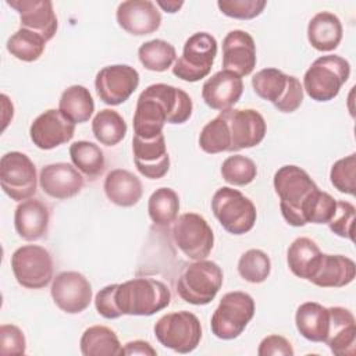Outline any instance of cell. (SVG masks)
<instances>
[{"label": "cell", "instance_id": "obj_31", "mask_svg": "<svg viewBox=\"0 0 356 356\" xmlns=\"http://www.w3.org/2000/svg\"><path fill=\"white\" fill-rule=\"evenodd\" d=\"M83 356H121L122 346L117 334L106 325L86 328L79 341Z\"/></svg>", "mask_w": 356, "mask_h": 356}, {"label": "cell", "instance_id": "obj_42", "mask_svg": "<svg viewBox=\"0 0 356 356\" xmlns=\"http://www.w3.org/2000/svg\"><path fill=\"white\" fill-rule=\"evenodd\" d=\"M217 6L220 11L235 19H252L259 17L267 1L264 0H218Z\"/></svg>", "mask_w": 356, "mask_h": 356}, {"label": "cell", "instance_id": "obj_37", "mask_svg": "<svg viewBox=\"0 0 356 356\" xmlns=\"http://www.w3.org/2000/svg\"><path fill=\"white\" fill-rule=\"evenodd\" d=\"M46 40L36 32L19 28L7 40V50L15 58L32 63L36 61L44 51Z\"/></svg>", "mask_w": 356, "mask_h": 356}, {"label": "cell", "instance_id": "obj_2", "mask_svg": "<svg viewBox=\"0 0 356 356\" xmlns=\"http://www.w3.org/2000/svg\"><path fill=\"white\" fill-rule=\"evenodd\" d=\"M193 110L191 96L172 85H149L138 97L134 114V134L152 139L163 134L164 124H184Z\"/></svg>", "mask_w": 356, "mask_h": 356}, {"label": "cell", "instance_id": "obj_35", "mask_svg": "<svg viewBox=\"0 0 356 356\" xmlns=\"http://www.w3.org/2000/svg\"><path fill=\"white\" fill-rule=\"evenodd\" d=\"M179 211V197L178 193L171 188L156 189L147 202V213L150 220L156 225L165 227L174 222Z\"/></svg>", "mask_w": 356, "mask_h": 356}, {"label": "cell", "instance_id": "obj_48", "mask_svg": "<svg viewBox=\"0 0 356 356\" xmlns=\"http://www.w3.org/2000/svg\"><path fill=\"white\" fill-rule=\"evenodd\" d=\"M157 4L165 10V13H177L184 6V1H157Z\"/></svg>", "mask_w": 356, "mask_h": 356}, {"label": "cell", "instance_id": "obj_33", "mask_svg": "<svg viewBox=\"0 0 356 356\" xmlns=\"http://www.w3.org/2000/svg\"><path fill=\"white\" fill-rule=\"evenodd\" d=\"M70 157L72 164L90 179H96L104 171L106 159L103 150L93 142H74L70 146Z\"/></svg>", "mask_w": 356, "mask_h": 356}, {"label": "cell", "instance_id": "obj_20", "mask_svg": "<svg viewBox=\"0 0 356 356\" xmlns=\"http://www.w3.org/2000/svg\"><path fill=\"white\" fill-rule=\"evenodd\" d=\"M256 43L241 29L229 31L222 40V67L238 76L249 75L256 67Z\"/></svg>", "mask_w": 356, "mask_h": 356}, {"label": "cell", "instance_id": "obj_12", "mask_svg": "<svg viewBox=\"0 0 356 356\" xmlns=\"http://www.w3.org/2000/svg\"><path fill=\"white\" fill-rule=\"evenodd\" d=\"M0 184L4 193L17 202L31 199L38 186L33 161L21 152H8L0 160Z\"/></svg>", "mask_w": 356, "mask_h": 356}, {"label": "cell", "instance_id": "obj_8", "mask_svg": "<svg viewBox=\"0 0 356 356\" xmlns=\"http://www.w3.org/2000/svg\"><path fill=\"white\" fill-rule=\"evenodd\" d=\"M253 298L241 291L225 293L211 316V332L224 341L238 338L254 316Z\"/></svg>", "mask_w": 356, "mask_h": 356}, {"label": "cell", "instance_id": "obj_18", "mask_svg": "<svg viewBox=\"0 0 356 356\" xmlns=\"http://www.w3.org/2000/svg\"><path fill=\"white\" fill-rule=\"evenodd\" d=\"M134 163L136 170L149 179H160L170 170V156L164 135L143 139L136 135L132 138Z\"/></svg>", "mask_w": 356, "mask_h": 356}, {"label": "cell", "instance_id": "obj_41", "mask_svg": "<svg viewBox=\"0 0 356 356\" xmlns=\"http://www.w3.org/2000/svg\"><path fill=\"white\" fill-rule=\"evenodd\" d=\"M355 175H356V154L337 160L330 171V181L337 191L346 195H355Z\"/></svg>", "mask_w": 356, "mask_h": 356}, {"label": "cell", "instance_id": "obj_38", "mask_svg": "<svg viewBox=\"0 0 356 356\" xmlns=\"http://www.w3.org/2000/svg\"><path fill=\"white\" fill-rule=\"evenodd\" d=\"M238 273L250 284L264 282L271 273V260L266 252L249 249L239 257Z\"/></svg>", "mask_w": 356, "mask_h": 356}, {"label": "cell", "instance_id": "obj_21", "mask_svg": "<svg viewBox=\"0 0 356 356\" xmlns=\"http://www.w3.org/2000/svg\"><path fill=\"white\" fill-rule=\"evenodd\" d=\"M7 4L19 14L21 28L53 39L57 32V17L50 0H7Z\"/></svg>", "mask_w": 356, "mask_h": 356}, {"label": "cell", "instance_id": "obj_32", "mask_svg": "<svg viewBox=\"0 0 356 356\" xmlns=\"http://www.w3.org/2000/svg\"><path fill=\"white\" fill-rule=\"evenodd\" d=\"M60 113L74 124L89 121L95 111V102L89 92L82 85L68 86L58 100Z\"/></svg>", "mask_w": 356, "mask_h": 356}, {"label": "cell", "instance_id": "obj_5", "mask_svg": "<svg viewBox=\"0 0 356 356\" xmlns=\"http://www.w3.org/2000/svg\"><path fill=\"white\" fill-rule=\"evenodd\" d=\"M254 93L273 103L281 113L296 111L303 102V86L300 81L277 68H264L252 78Z\"/></svg>", "mask_w": 356, "mask_h": 356}, {"label": "cell", "instance_id": "obj_14", "mask_svg": "<svg viewBox=\"0 0 356 356\" xmlns=\"http://www.w3.org/2000/svg\"><path fill=\"white\" fill-rule=\"evenodd\" d=\"M227 124L229 152L257 146L266 136L264 117L253 108H229L220 111Z\"/></svg>", "mask_w": 356, "mask_h": 356}, {"label": "cell", "instance_id": "obj_13", "mask_svg": "<svg viewBox=\"0 0 356 356\" xmlns=\"http://www.w3.org/2000/svg\"><path fill=\"white\" fill-rule=\"evenodd\" d=\"M172 239L178 249L192 260L206 259L214 246L209 222L197 213H185L174 221Z\"/></svg>", "mask_w": 356, "mask_h": 356}, {"label": "cell", "instance_id": "obj_10", "mask_svg": "<svg viewBox=\"0 0 356 356\" xmlns=\"http://www.w3.org/2000/svg\"><path fill=\"white\" fill-rule=\"evenodd\" d=\"M217 56V40L207 32H196L184 44L182 56L175 61L172 74L186 82L206 78Z\"/></svg>", "mask_w": 356, "mask_h": 356}, {"label": "cell", "instance_id": "obj_23", "mask_svg": "<svg viewBox=\"0 0 356 356\" xmlns=\"http://www.w3.org/2000/svg\"><path fill=\"white\" fill-rule=\"evenodd\" d=\"M242 92V78L227 70L216 72L202 86V97L204 103L210 108L218 111L232 108L241 99Z\"/></svg>", "mask_w": 356, "mask_h": 356}, {"label": "cell", "instance_id": "obj_43", "mask_svg": "<svg viewBox=\"0 0 356 356\" xmlns=\"http://www.w3.org/2000/svg\"><path fill=\"white\" fill-rule=\"evenodd\" d=\"M355 216H356V209L352 203L345 200H337L335 213L328 221V227L335 235L353 241Z\"/></svg>", "mask_w": 356, "mask_h": 356}, {"label": "cell", "instance_id": "obj_44", "mask_svg": "<svg viewBox=\"0 0 356 356\" xmlns=\"http://www.w3.org/2000/svg\"><path fill=\"white\" fill-rule=\"evenodd\" d=\"M0 352L1 355H24L26 352L25 335L17 325L3 324L0 327Z\"/></svg>", "mask_w": 356, "mask_h": 356}, {"label": "cell", "instance_id": "obj_7", "mask_svg": "<svg viewBox=\"0 0 356 356\" xmlns=\"http://www.w3.org/2000/svg\"><path fill=\"white\" fill-rule=\"evenodd\" d=\"M211 210L221 227L234 235L249 232L257 218L253 202L238 189L229 186L216 191L211 199Z\"/></svg>", "mask_w": 356, "mask_h": 356}, {"label": "cell", "instance_id": "obj_19", "mask_svg": "<svg viewBox=\"0 0 356 356\" xmlns=\"http://www.w3.org/2000/svg\"><path fill=\"white\" fill-rule=\"evenodd\" d=\"M115 18L118 25L134 36L150 35L161 25V14L150 0H127L120 3Z\"/></svg>", "mask_w": 356, "mask_h": 356}, {"label": "cell", "instance_id": "obj_28", "mask_svg": "<svg viewBox=\"0 0 356 356\" xmlns=\"http://www.w3.org/2000/svg\"><path fill=\"white\" fill-rule=\"evenodd\" d=\"M343 35V28L341 19L330 13H317L307 25V39L312 47L318 51H332L335 50Z\"/></svg>", "mask_w": 356, "mask_h": 356}, {"label": "cell", "instance_id": "obj_24", "mask_svg": "<svg viewBox=\"0 0 356 356\" xmlns=\"http://www.w3.org/2000/svg\"><path fill=\"white\" fill-rule=\"evenodd\" d=\"M330 310V328L324 343L337 356H353L356 353V320L350 310L332 306Z\"/></svg>", "mask_w": 356, "mask_h": 356}, {"label": "cell", "instance_id": "obj_36", "mask_svg": "<svg viewBox=\"0 0 356 356\" xmlns=\"http://www.w3.org/2000/svg\"><path fill=\"white\" fill-rule=\"evenodd\" d=\"M138 57L146 70L163 72L172 65L177 57V51L170 42L163 39H153L140 44L138 49Z\"/></svg>", "mask_w": 356, "mask_h": 356}, {"label": "cell", "instance_id": "obj_45", "mask_svg": "<svg viewBox=\"0 0 356 356\" xmlns=\"http://www.w3.org/2000/svg\"><path fill=\"white\" fill-rule=\"evenodd\" d=\"M293 348L291 342L281 335L266 337L257 349L259 356H293Z\"/></svg>", "mask_w": 356, "mask_h": 356}, {"label": "cell", "instance_id": "obj_22", "mask_svg": "<svg viewBox=\"0 0 356 356\" xmlns=\"http://www.w3.org/2000/svg\"><path fill=\"white\" fill-rule=\"evenodd\" d=\"M40 188L50 197L64 200L74 197L83 188V177L75 165L68 163L47 164L40 170Z\"/></svg>", "mask_w": 356, "mask_h": 356}, {"label": "cell", "instance_id": "obj_1", "mask_svg": "<svg viewBox=\"0 0 356 356\" xmlns=\"http://www.w3.org/2000/svg\"><path fill=\"white\" fill-rule=\"evenodd\" d=\"M274 189L280 197L281 214L289 225L325 224L335 207V199L318 189L310 175L298 165H282L274 174Z\"/></svg>", "mask_w": 356, "mask_h": 356}, {"label": "cell", "instance_id": "obj_3", "mask_svg": "<svg viewBox=\"0 0 356 356\" xmlns=\"http://www.w3.org/2000/svg\"><path fill=\"white\" fill-rule=\"evenodd\" d=\"M170 302L168 286L154 278H134L115 285L114 303L121 316H153Z\"/></svg>", "mask_w": 356, "mask_h": 356}, {"label": "cell", "instance_id": "obj_47", "mask_svg": "<svg viewBox=\"0 0 356 356\" xmlns=\"http://www.w3.org/2000/svg\"><path fill=\"white\" fill-rule=\"evenodd\" d=\"M122 353L124 355H142V356H156L157 355L156 349L149 342L142 341V339H135V341L125 343V346L122 348Z\"/></svg>", "mask_w": 356, "mask_h": 356}, {"label": "cell", "instance_id": "obj_27", "mask_svg": "<svg viewBox=\"0 0 356 356\" xmlns=\"http://www.w3.org/2000/svg\"><path fill=\"white\" fill-rule=\"evenodd\" d=\"M103 188L107 199L120 207L135 206L143 193L140 179L122 168L111 170L104 179Z\"/></svg>", "mask_w": 356, "mask_h": 356}, {"label": "cell", "instance_id": "obj_9", "mask_svg": "<svg viewBox=\"0 0 356 356\" xmlns=\"http://www.w3.org/2000/svg\"><path fill=\"white\" fill-rule=\"evenodd\" d=\"M154 335L164 348L178 353H189L197 348L202 339V325L193 313L174 312L157 320Z\"/></svg>", "mask_w": 356, "mask_h": 356}, {"label": "cell", "instance_id": "obj_46", "mask_svg": "<svg viewBox=\"0 0 356 356\" xmlns=\"http://www.w3.org/2000/svg\"><path fill=\"white\" fill-rule=\"evenodd\" d=\"M115 285L117 284H111L107 285L104 288H102L96 296H95V307L97 310V313L108 320H114L121 317L120 312L115 307L114 303V291H115Z\"/></svg>", "mask_w": 356, "mask_h": 356}, {"label": "cell", "instance_id": "obj_40", "mask_svg": "<svg viewBox=\"0 0 356 356\" xmlns=\"http://www.w3.org/2000/svg\"><path fill=\"white\" fill-rule=\"evenodd\" d=\"M221 175L225 182L243 186L256 178L257 167L252 159L242 154H234L222 161Z\"/></svg>", "mask_w": 356, "mask_h": 356}, {"label": "cell", "instance_id": "obj_25", "mask_svg": "<svg viewBox=\"0 0 356 356\" xmlns=\"http://www.w3.org/2000/svg\"><path fill=\"white\" fill-rule=\"evenodd\" d=\"M49 207L39 199L21 202L14 213V227L17 234L25 241H39L49 229Z\"/></svg>", "mask_w": 356, "mask_h": 356}, {"label": "cell", "instance_id": "obj_17", "mask_svg": "<svg viewBox=\"0 0 356 356\" xmlns=\"http://www.w3.org/2000/svg\"><path fill=\"white\" fill-rule=\"evenodd\" d=\"M75 134V124L67 120L60 110L50 108L38 115L29 128L33 145L42 150H51L70 142Z\"/></svg>", "mask_w": 356, "mask_h": 356}, {"label": "cell", "instance_id": "obj_4", "mask_svg": "<svg viewBox=\"0 0 356 356\" xmlns=\"http://www.w3.org/2000/svg\"><path fill=\"white\" fill-rule=\"evenodd\" d=\"M349 75L348 60L335 54L321 56L305 72L303 90L316 102H330L338 96Z\"/></svg>", "mask_w": 356, "mask_h": 356}, {"label": "cell", "instance_id": "obj_15", "mask_svg": "<svg viewBox=\"0 0 356 356\" xmlns=\"http://www.w3.org/2000/svg\"><path fill=\"white\" fill-rule=\"evenodd\" d=\"M139 85V72L127 64H114L102 68L95 79L100 100L108 106L127 102Z\"/></svg>", "mask_w": 356, "mask_h": 356}, {"label": "cell", "instance_id": "obj_29", "mask_svg": "<svg viewBox=\"0 0 356 356\" xmlns=\"http://www.w3.org/2000/svg\"><path fill=\"white\" fill-rule=\"evenodd\" d=\"M295 324L307 341L324 342L330 328V310L317 302H305L296 310Z\"/></svg>", "mask_w": 356, "mask_h": 356}, {"label": "cell", "instance_id": "obj_11", "mask_svg": "<svg viewBox=\"0 0 356 356\" xmlns=\"http://www.w3.org/2000/svg\"><path fill=\"white\" fill-rule=\"evenodd\" d=\"M11 268L17 282L28 289L44 288L53 280V259L39 245L18 248L11 256Z\"/></svg>", "mask_w": 356, "mask_h": 356}, {"label": "cell", "instance_id": "obj_39", "mask_svg": "<svg viewBox=\"0 0 356 356\" xmlns=\"http://www.w3.org/2000/svg\"><path fill=\"white\" fill-rule=\"evenodd\" d=\"M199 146L209 154L229 152L227 124L221 113L202 128L199 135Z\"/></svg>", "mask_w": 356, "mask_h": 356}, {"label": "cell", "instance_id": "obj_26", "mask_svg": "<svg viewBox=\"0 0 356 356\" xmlns=\"http://www.w3.org/2000/svg\"><path fill=\"white\" fill-rule=\"evenodd\" d=\"M356 277L355 261L342 254L323 253L318 267L309 280L320 288H341L349 285Z\"/></svg>", "mask_w": 356, "mask_h": 356}, {"label": "cell", "instance_id": "obj_34", "mask_svg": "<svg viewBox=\"0 0 356 356\" xmlns=\"http://www.w3.org/2000/svg\"><path fill=\"white\" fill-rule=\"evenodd\" d=\"M127 122L121 114L111 108L100 110L92 121V132L104 146L118 145L127 135Z\"/></svg>", "mask_w": 356, "mask_h": 356}, {"label": "cell", "instance_id": "obj_30", "mask_svg": "<svg viewBox=\"0 0 356 356\" xmlns=\"http://www.w3.org/2000/svg\"><path fill=\"white\" fill-rule=\"evenodd\" d=\"M323 252L318 245L306 236L296 238L286 250V263L293 275L309 281L316 273Z\"/></svg>", "mask_w": 356, "mask_h": 356}, {"label": "cell", "instance_id": "obj_16", "mask_svg": "<svg viewBox=\"0 0 356 356\" xmlns=\"http://www.w3.org/2000/svg\"><path fill=\"white\" fill-rule=\"evenodd\" d=\"M50 293L56 306L68 314L82 313L92 302V285L78 271L57 274L53 278Z\"/></svg>", "mask_w": 356, "mask_h": 356}, {"label": "cell", "instance_id": "obj_6", "mask_svg": "<svg viewBox=\"0 0 356 356\" xmlns=\"http://www.w3.org/2000/svg\"><path fill=\"white\" fill-rule=\"evenodd\" d=\"M221 267L210 260H196L185 267L177 281V292L182 300L195 306L209 305L222 285Z\"/></svg>", "mask_w": 356, "mask_h": 356}]
</instances>
